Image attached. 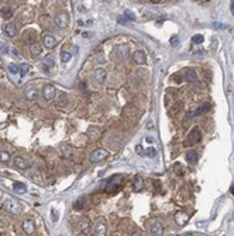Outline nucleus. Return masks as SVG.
<instances>
[{
    "instance_id": "obj_1",
    "label": "nucleus",
    "mask_w": 234,
    "mask_h": 236,
    "mask_svg": "<svg viewBox=\"0 0 234 236\" xmlns=\"http://www.w3.org/2000/svg\"><path fill=\"white\" fill-rule=\"evenodd\" d=\"M200 137H202V134H200V130L199 129H193V130L190 131V133L188 134V137H186L185 140V147H190V146H195L197 142L200 140Z\"/></svg>"
},
{
    "instance_id": "obj_2",
    "label": "nucleus",
    "mask_w": 234,
    "mask_h": 236,
    "mask_svg": "<svg viewBox=\"0 0 234 236\" xmlns=\"http://www.w3.org/2000/svg\"><path fill=\"white\" fill-rule=\"evenodd\" d=\"M3 208L10 213H20L21 212V206H20V204L16 201V199H6V201L3 202Z\"/></svg>"
},
{
    "instance_id": "obj_3",
    "label": "nucleus",
    "mask_w": 234,
    "mask_h": 236,
    "mask_svg": "<svg viewBox=\"0 0 234 236\" xmlns=\"http://www.w3.org/2000/svg\"><path fill=\"white\" fill-rule=\"evenodd\" d=\"M148 230L152 236H162L164 235V225L159 221H149L148 222Z\"/></svg>"
},
{
    "instance_id": "obj_4",
    "label": "nucleus",
    "mask_w": 234,
    "mask_h": 236,
    "mask_svg": "<svg viewBox=\"0 0 234 236\" xmlns=\"http://www.w3.org/2000/svg\"><path fill=\"white\" fill-rule=\"evenodd\" d=\"M209 108H210V103H202L200 106H197V108L189 110L188 112V116H186V117H188V119H193V117H196V116H199V115L205 113Z\"/></svg>"
},
{
    "instance_id": "obj_5",
    "label": "nucleus",
    "mask_w": 234,
    "mask_h": 236,
    "mask_svg": "<svg viewBox=\"0 0 234 236\" xmlns=\"http://www.w3.org/2000/svg\"><path fill=\"white\" fill-rule=\"evenodd\" d=\"M54 21H55V24L58 27L64 29V27H66L68 23H69V16H68L65 12H61V13H58V14H55Z\"/></svg>"
},
{
    "instance_id": "obj_6",
    "label": "nucleus",
    "mask_w": 234,
    "mask_h": 236,
    "mask_svg": "<svg viewBox=\"0 0 234 236\" xmlns=\"http://www.w3.org/2000/svg\"><path fill=\"white\" fill-rule=\"evenodd\" d=\"M107 156H109V153H107L106 150L99 148V150H95L92 154H90V161L92 163H100V161H103Z\"/></svg>"
},
{
    "instance_id": "obj_7",
    "label": "nucleus",
    "mask_w": 234,
    "mask_h": 236,
    "mask_svg": "<svg viewBox=\"0 0 234 236\" xmlns=\"http://www.w3.org/2000/svg\"><path fill=\"white\" fill-rule=\"evenodd\" d=\"M55 86L51 85V83H47V85H44V88H42V96H44L45 100H52L54 98H55Z\"/></svg>"
},
{
    "instance_id": "obj_8",
    "label": "nucleus",
    "mask_w": 234,
    "mask_h": 236,
    "mask_svg": "<svg viewBox=\"0 0 234 236\" xmlns=\"http://www.w3.org/2000/svg\"><path fill=\"white\" fill-rule=\"evenodd\" d=\"M21 229L24 230V233L27 235H33L35 232V223H34L33 219H24L21 223Z\"/></svg>"
},
{
    "instance_id": "obj_9",
    "label": "nucleus",
    "mask_w": 234,
    "mask_h": 236,
    "mask_svg": "<svg viewBox=\"0 0 234 236\" xmlns=\"http://www.w3.org/2000/svg\"><path fill=\"white\" fill-rule=\"evenodd\" d=\"M116 55H117V58H118V60H121V61L127 60V58H128V55H130V47L128 46H120V47H117Z\"/></svg>"
},
{
    "instance_id": "obj_10",
    "label": "nucleus",
    "mask_w": 234,
    "mask_h": 236,
    "mask_svg": "<svg viewBox=\"0 0 234 236\" xmlns=\"http://www.w3.org/2000/svg\"><path fill=\"white\" fill-rule=\"evenodd\" d=\"M95 235L96 236H107V226L103 221H97V223L95 225Z\"/></svg>"
},
{
    "instance_id": "obj_11",
    "label": "nucleus",
    "mask_w": 234,
    "mask_h": 236,
    "mask_svg": "<svg viewBox=\"0 0 234 236\" xmlns=\"http://www.w3.org/2000/svg\"><path fill=\"white\" fill-rule=\"evenodd\" d=\"M174 221L176 222V225H179V226H185L189 221V216L186 215L185 212H176L174 215Z\"/></svg>"
},
{
    "instance_id": "obj_12",
    "label": "nucleus",
    "mask_w": 234,
    "mask_h": 236,
    "mask_svg": "<svg viewBox=\"0 0 234 236\" xmlns=\"http://www.w3.org/2000/svg\"><path fill=\"white\" fill-rule=\"evenodd\" d=\"M42 44H44L45 48L51 50L56 46V40L51 34H44V37H42Z\"/></svg>"
},
{
    "instance_id": "obj_13",
    "label": "nucleus",
    "mask_w": 234,
    "mask_h": 236,
    "mask_svg": "<svg viewBox=\"0 0 234 236\" xmlns=\"http://www.w3.org/2000/svg\"><path fill=\"white\" fill-rule=\"evenodd\" d=\"M13 163H14V165H16V167L21 168V170H25V168H28V167H30V163H28L25 158H23V157H20V156L14 157V158H13Z\"/></svg>"
},
{
    "instance_id": "obj_14",
    "label": "nucleus",
    "mask_w": 234,
    "mask_h": 236,
    "mask_svg": "<svg viewBox=\"0 0 234 236\" xmlns=\"http://www.w3.org/2000/svg\"><path fill=\"white\" fill-rule=\"evenodd\" d=\"M37 96H38V89L34 88V86H30V88H27V91H25V98H27V100H31V102H34V100L37 99Z\"/></svg>"
},
{
    "instance_id": "obj_15",
    "label": "nucleus",
    "mask_w": 234,
    "mask_h": 236,
    "mask_svg": "<svg viewBox=\"0 0 234 236\" xmlns=\"http://www.w3.org/2000/svg\"><path fill=\"white\" fill-rule=\"evenodd\" d=\"M93 77H95V79L97 81V82L103 83L104 81H106L107 74H106V71H104V69L99 68V69H95V72H93Z\"/></svg>"
},
{
    "instance_id": "obj_16",
    "label": "nucleus",
    "mask_w": 234,
    "mask_h": 236,
    "mask_svg": "<svg viewBox=\"0 0 234 236\" xmlns=\"http://www.w3.org/2000/svg\"><path fill=\"white\" fill-rule=\"evenodd\" d=\"M185 79L188 81V82L195 83V85H196V83H197V77H196V72H195L193 69H186V71H185Z\"/></svg>"
},
{
    "instance_id": "obj_17",
    "label": "nucleus",
    "mask_w": 234,
    "mask_h": 236,
    "mask_svg": "<svg viewBox=\"0 0 234 236\" xmlns=\"http://www.w3.org/2000/svg\"><path fill=\"white\" fill-rule=\"evenodd\" d=\"M133 60H134L135 64H138V65H143L144 62H145V54H144L143 51H135L134 54H133Z\"/></svg>"
},
{
    "instance_id": "obj_18",
    "label": "nucleus",
    "mask_w": 234,
    "mask_h": 236,
    "mask_svg": "<svg viewBox=\"0 0 234 236\" xmlns=\"http://www.w3.org/2000/svg\"><path fill=\"white\" fill-rule=\"evenodd\" d=\"M41 67H42L44 71H49V68H52V67H54V58L51 57V55L45 57L44 60H42V62H41Z\"/></svg>"
},
{
    "instance_id": "obj_19",
    "label": "nucleus",
    "mask_w": 234,
    "mask_h": 236,
    "mask_svg": "<svg viewBox=\"0 0 234 236\" xmlns=\"http://www.w3.org/2000/svg\"><path fill=\"white\" fill-rule=\"evenodd\" d=\"M3 30H4V33H6V35H7V37H14V35H16V33H17V29H16V26H14V24H6L4 27H3Z\"/></svg>"
},
{
    "instance_id": "obj_20",
    "label": "nucleus",
    "mask_w": 234,
    "mask_h": 236,
    "mask_svg": "<svg viewBox=\"0 0 234 236\" xmlns=\"http://www.w3.org/2000/svg\"><path fill=\"white\" fill-rule=\"evenodd\" d=\"M133 185H134V191H137V192H138V191H141V190L144 188V180L141 178L140 175H137V177L134 178V182H133Z\"/></svg>"
},
{
    "instance_id": "obj_21",
    "label": "nucleus",
    "mask_w": 234,
    "mask_h": 236,
    "mask_svg": "<svg viewBox=\"0 0 234 236\" xmlns=\"http://www.w3.org/2000/svg\"><path fill=\"white\" fill-rule=\"evenodd\" d=\"M197 160V153L195 150H188L186 151V161L190 163V164H193V163H196Z\"/></svg>"
},
{
    "instance_id": "obj_22",
    "label": "nucleus",
    "mask_w": 234,
    "mask_h": 236,
    "mask_svg": "<svg viewBox=\"0 0 234 236\" xmlns=\"http://www.w3.org/2000/svg\"><path fill=\"white\" fill-rule=\"evenodd\" d=\"M61 153L64 154L66 158H69V157H72L73 151H72V147H70L69 144H65V143H64V144H61Z\"/></svg>"
},
{
    "instance_id": "obj_23",
    "label": "nucleus",
    "mask_w": 234,
    "mask_h": 236,
    "mask_svg": "<svg viewBox=\"0 0 234 236\" xmlns=\"http://www.w3.org/2000/svg\"><path fill=\"white\" fill-rule=\"evenodd\" d=\"M30 51H31V54L33 55H39L41 54V51H42V48H41V44L39 43H33L31 44V47H30Z\"/></svg>"
},
{
    "instance_id": "obj_24",
    "label": "nucleus",
    "mask_w": 234,
    "mask_h": 236,
    "mask_svg": "<svg viewBox=\"0 0 234 236\" xmlns=\"http://www.w3.org/2000/svg\"><path fill=\"white\" fill-rule=\"evenodd\" d=\"M68 103H69V99H68L66 94H61V95H59V98L56 99V105H58V106H66Z\"/></svg>"
},
{
    "instance_id": "obj_25",
    "label": "nucleus",
    "mask_w": 234,
    "mask_h": 236,
    "mask_svg": "<svg viewBox=\"0 0 234 236\" xmlns=\"http://www.w3.org/2000/svg\"><path fill=\"white\" fill-rule=\"evenodd\" d=\"M2 17H3V19H6V20L11 19V17H13V10H11L8 6L3 7V9H2Z\"/></svg>"
},
{
    "instance_id": "obj_26",
    "label": "nucleus",
    "mask_w": 234,
    "mask_h": 236,
    "mask_svg": "<svg viewBox=\"0 0 234 236\" xmlns=\"http://www.w3.org/2000/svg\"><path fill=\"white\" fill-rule=\"evenodd\" d=\"M13 188L16 191H18V192H25V191H27V185L23 184V182H20V181H14L13 182Z\"/></svg>"
},
{
    "instance_id": "obj_27",
    "label": "nucleus",
    "mask_w": 234,
    "mask_h": 236,
    "mask_svg": "<svg viewBox=\"0 0 234 236\" xmlns=\"http://www.w3.org/2000/svg\"><path fill=\"white\" fill-rule=\"evenodd\" d=\"M81 229L83 233H89V229H90V222L87 221V219H82L81 221Z\"/></svg>"
},
{
    "instance_id": "obj_28",
    "label": "nucleus",
    "mask_w": 234,
    "mask_h": 236,
    "mask_svg": "<svg viewBox=\"0 0 234 236\" xmlns=\"http://www.w3.org/2000/svg\"><path fill=\"white\" fill-rule=\"evenodd\" d=\"M95 61H96L97 64H104V62H106V58H104L103 51H97V52H95Z\"/></svg>"
},
{
    "instance_id": "obj_29",
    "label": "nucleus",
    "mask_w": 234,
    "mask_h": 236,
    "mask_svg": "<svg viewBox=\"0 0 234 236\" xmlns=\"http://www.w3.org/2000/svg\"><path fill=\"white\" fill-rule=\"evenodd\" d=\"M86 204V198L85 196H81V198H78L75 201V204H73V208L75 209H81V208H83V205Z\"/></svg>"
},
{
    "instance_id": "obj_30",
    "label": "nucleus",
    "mask_w": 234,
    "mask_h": 236,
    "mask_svg": "<svg viewBox=\"0 0 234 236\" xmlns=\"http://www.w3.org/2000/svg\"><path fill=\"white\" fill-rule=\"evenodd\" d=\"M59 57H61V61H62V62H68V61L72 58V55H70L69 52H66V51H64V50H62V51L59 52Z\"/></svg>"
},
{
    "instance_id": "obj_31",
    "label": "nucleus",
    "mask_w": 234,
    "mask_h": 236,
    "mask_svg": "<svg viewBox=\"0 0 234 236\" xmlns=\"http://www.w3.org/2000/svg\"><path fill=\"white\" fill-rule=\"evenodd\" d=\"M10 160V154L7 151H0V163H7Z\"/></svg>"
},
{
    "instance_id": "obj_32",
    "label": "nucleus",
    "mask_w": 234,
    "mask_h": 236,
    "mask_svg": "<svg viewBox=\"0 0 234 236\" xmlns=\"http://www.w3.org/2000/svg\"><path fill=\"white\" fill-rule=\"evenodd\" d=\"M203 40H205V38H203V35H200V34H196V35L192 37V43L193 44H202Z\"/></svg>"
},
{
    "instance_id": "obj_33",
    "label": "nucleus",
    "mask_w": 234,
    "mask_h": 236,
    "mask_svg": "<svg viewBox=\"0 0 234 236\" xmlns=\"http://www.w3.org/2000/svg\"><path fill=\"white\" fill-rule=\"evenodd\" d=\"M144 154L148 156V157H155V156H157V150H155L154 147H148L145 151H144Z\"/></svg>"
},
{
    "instance_id": "obj_34",
    "label": "nucleus",
    "mask_w": 234,
    "mask_h": 236,
    "mask_svg": "<svg viewBox=\"0 0 234 236\" xmlns=\"http://www.w3.org/2000/svg\"><path fill=\"white\" fill-rule=\"evenodd\" d=\"M8 71H10L11 74H18V72H20V67L16 65V64H8Z\"/></svg>"
},
{
    "instance_id": "obj_35",
    "label": "nucleus",
    "mask_w": 234,
    "mask_h": 236,
    "mask_svg": "<svg viewBox=\"0 0 234 236\" xmlns=\"http://www.w3.org/2000/svg\"><path fill=\"white\" fill-rule=\"evenodd\" d=\"M28 65L27 64H21V65H20V75H21V77H25V75H27V72H28Z\"/></svg>"
},
{
    "instance_id": "obj_36",
    "label": "nucleus",
    "mask_w": 234,
    "mask_h": 236,
    "mask_svg": "<svg viewBox=\"0 0 234 236\" xmlns=\"http://www.w3.org/2000/svg\"><path fill=\"white\" fill-rule=\"evenodd\" d=\"M169 43H171V46L176 47L178 44H179V38H178L176 35H174V37H171V40H169Z\"/></svg>"
},
{
    "instance_id": "obj_37",
    "label": "nucleus",
    "mask_w": 234,
    "mask_h": 236,
    "mask_svg": "<svg viewBox=\"0 0 234 236\" xmlns=\"http://www.w3.org/2000/svg\"><path fill=\"white\" fill-rule=\"evenodd\" d=\"M179 109H180V105H179V103H176V106H175V108H171V109H169V113H171V115H175V113H178V112H179Z\"/></svg>"
},
{
    "instance_id": "obj_38",
    "label": "nucleus",
    "mask_w": 234,
    "mask_h": 236,
    "mask_svg": "<svg viewBox=\"0 0 234 236\" xmlns=\"http://www.w3.org/2000/svg\"><path fill=\"white\" fill-rule=\"evenodd\" d=\"M124 16H126V19H127V20H135V17H134V16H133L131 14V13H128V12H126V13H124Z\"/></svg>"
},
{
    "instance_id": "obj_39",
    "label": "nucleus",
    "mask_w": 234,
    "mask_h": 236,
    "mask_svg": "<svg viewBox=\"0 0 234 236\" xmlns=\"http://www.w3.org/2000/svg\"><path fill=\"white\" fill-rule=\"evenodd\" d=\"M172 79L176 81V83H180V81H182V78L179 77V75H175V77H172Z\"/></svg>"
},
{
    "instance_id": "obj_40",
    "label": "nucleus",
    "mask_w": 234,
    "mask_h": 236,
    "mask_svg": "<svg viewBox=\"0 0 234 236\" xmlns=\"http://www.w3.org/2000/svg\"><path fill=\"white\" fill-rule=\"evenodd\" d=\"M0 51L4 52V54H6V52L8 51V50H7V46H3V44H2V46H0Z\"/></svg>"
},
{
    "instance_id": "obj_41",
    "label": "nucleus",
    "mask_w": 234,
    "mask_h": 236,
    "mask_svg": "<svg viewBox=\"0 0 234 236\" xmlns=\"http://www.w3.org/2000/svg\"><path fill=\"white\" fill-rule=\"evenodd\" d=\"M51 212H52V221L55 222L56 219H58V216H56V211H55V209H52V211H51Z\"/></svg>"
},
{
    "instance_id": "obj_42",
    "label": "nucleus",
    "mask_w": 234,
    "mask_h": 236,
    "mask_svg": "<svg viewBox=\"0 0 234 236\" xmlns=\"http://www.w3.org/2000/svg\"><path fill=\"white\" fill-rule=\"evenodd\" d=\"M135 150H137V153H138V154H144L143 147H141V146H137V147H135Z\"/></svg>"
},
{
    "instance_id": "obj_43",
    "label": "nucleus",
    "mask_w": 234,
    "mask_h": 236,
    "mask_svg": "<svg viewBox=\"0 0 234 236\" xmlns=\"http://www.w3.org/2000/svg\"><path fill=\"white\" fill-rule=\"evenodd\" d=\"M147 129H154V122H148V123H147Z\"/></svg>"
},
{
    "instance_id": "obj_44",
    "label": "nucleus",
    "mask_w": 234,
    "mask_h": 236,
    "mask_svg": "<svg viewBox=\"0 0 234 236\" xmlns=\"http://www.w3.org/2000/svg\"><path fill=\"white\" fill-rule=\"evenodd\" d=\"M230 9H231V13L234 14V2H231V6H230Z\"/></svg>"
},
{
    "instance_id": "obj_45",
    "label": "nucleus",
    "mask_w": 234,
    "mask_h": 236,
    "mask_svg": "<svg viewBox=\"0 0 234 236\" xmlns=\"http://www.w3.org/2000/svg\"><path fill=\"white\" fill-rule=\"evenodd\" d=\"M131 236H143V235H141V233L140 232H134V233H133V235Z\"/></svg>"
},
{
    "instance_id": "obj_46",
    "label": "nucleus",
    "mask_w": 234,
    "mask_h": 236,
    "mask_svg": "<svg viewBox=\"0 0 234 236\" xmlns=\"http://www.w3.org/2000/svg\"><path fill=\"white\" fill-rule=\"evenodd\" d=\"M151 3H154V4H158V3H161L159 0H151Z\"/></svg>"
},
{
    "instance_id": "obj_47",
    "label": "nucleus",
    "mask_w": 234,
    "mask_h": 236,
    "mask_svg": "<svg viewBox=\"0 0 234 236\" xmlns=\"http://www.w3.org/2000/svg\"><path fill=\"white\" fill-rule=\"evenodd\" d=\"M230 192H231V194H234V185H233V187H231V190H230Z\"/></svg>"
},
{
    "instance_id": "obj_48",
    "label": "nucleus",
    "mask_w": 234,
    "mask_h": 236,
    "mask_svg": "<svg viewBox=\"0 0 234 236\" xmlns=\"http://www.w3.org/2000/svg\"><path fill=\"white\" fill-rule=\"evenodd\" d=\"M185 236H193V235H190V233H188V235H185Z\"/></svg>"
}]
</instances>
